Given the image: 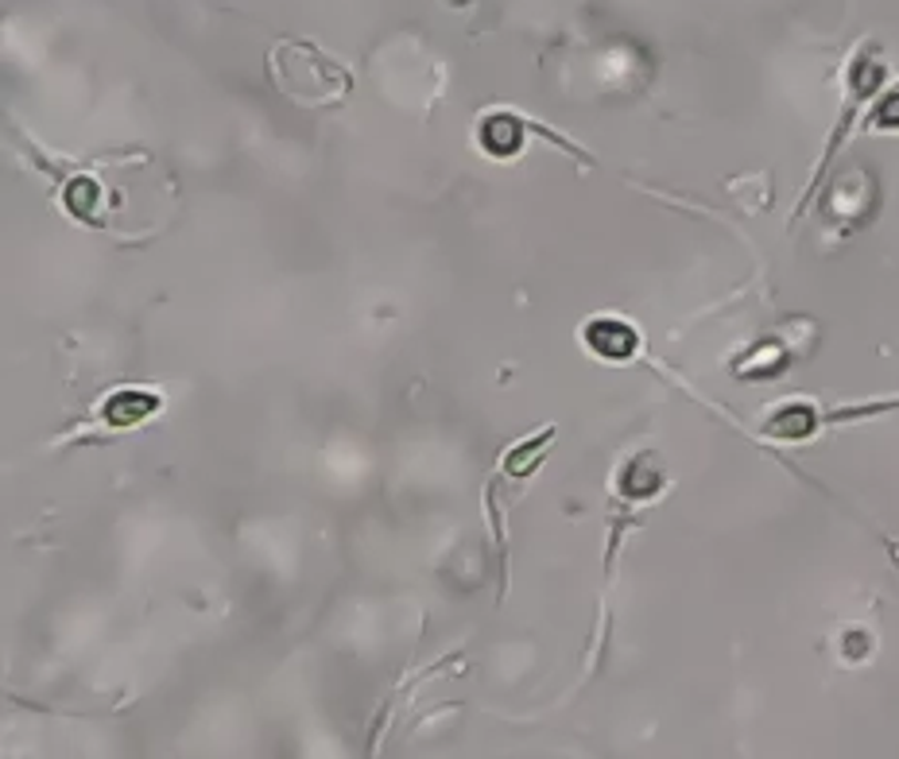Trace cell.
I'll return each instance as SVG.
<instances>
[{
    "label": "cell",
    "instance_id": "6da1fadb",
    "mask_svg": "<svg viewBox=\"0 0 899 759\" xmlns=\"http://www.w3.org/2000/svg\"><path fill=\"white\" fill-rule=\"evenodd\" d=\"M586 341L594 345L597 352H605V357H633L636 349V334L625 326V321H594V326L586 329Z\"/></svg>",
    "mask_w": 899,
    "mask_h": 759
},
{
    "label": "cell",
    "instance_id": "7a4b0ae2",
    "mask_svg": "<svg viewBox=\"0 0 899 759\" xmlns=\"http://www.w3.org/2000/svg\"><path fill=\"white\" fill-rule=\"evenodd\" d=\"M156 408H159V400L148 392H117L109 403H105V419H109L113 426H136Z\"/></svg>",
    "mask_w": 899,
    "mask_h": 759
},
{
    "label": "cell",
    "instance_id": "3957f363",
    "mask_svg": "<svg viewBox=\"0 0 899 759\" xmlns=\"http://www.w3.org/2000/svg\"><path fill=\"white\" fill-rule=\"evenodd\" d=\"M481 140H485V148L493 151V156H512V151L520 148V120L504 117V113L501 117H489Z\"/></svg>",
    "mask_w": 899,
    "mask_h": 759
},
{
    "label": "cell",
    "instance_id": "277c9868",
    "mask_svg": "<svg viewBox=\"0 0 899 759\" xmlns=\"http://www.w3.org/2000/svg\"><path fill=\"white\" fill-rule=\"evenodd\" d=\"M811 426H814V411L798 408V411L775 415L772 423H767V434H775V439H803V434H811Z\"/></svg>",
    "mask_w": 899,
    "mask_h": 759
},
{
    "label": "cell",
    "instance_id": "5b68a950",
    "mask_svg": "<svg viewBox=\"0 0 899 759\" xmlns=\"http://www.w3.org/2000/svg\"><path fill=\"white\" fill-rule=\"evenodd\" d=\"M454 4H466V0H454Z\"/></svg>",
    "mask_w": 899,
    "mask_h": 759
}]
</instances>
